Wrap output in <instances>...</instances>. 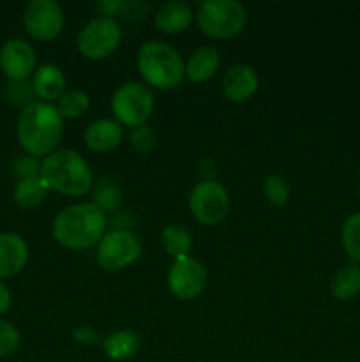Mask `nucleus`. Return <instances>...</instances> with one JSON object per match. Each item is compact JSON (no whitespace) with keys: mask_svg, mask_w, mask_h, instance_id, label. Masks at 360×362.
I'll return each instance as SVG.
<instances>
[{"mask_svg":"<svg viewBox=\"0 0 360 362\" xmlns=\"http://www.w3.org/2000/svg\"><path fill=\"white\" fill-rule=\"evenodd\" d=\"M260 85V78L254 67L247 64H236L229 67L222 76L221 90L228 101L244 103L253 98Z\"/></svg>","mask_w":360,"mask_h":362,"instance_id":"nucleus-13","label":"nucleus"},{"mask_svg":"<svg viewBox=\"0 0 360 362\" xmlns=\"http://www.w3.org/2000/svg\"><path fill=\"white\" fill-rule=\"evenodd\" d=\"M155 108V95L150 87L141 81H127L120 85L112 98V112L120 126L140 127L147 124Z\"/></svg>","mask_w":360,"mask_h":362,"instance_id":"nucleus-6","label":"nucleus"},{"mask_svg":"<svg viewBox=\"0 0 360 362\" xmlns=\"http://www.w3.org/2000/svg\"><path fill=\"white\" fill-rule=\"evenodd\" d=\"M193 20V7L182 0H169L161 4L154 14L155 27L164 34H180L191 27Z\"/></svg>","mask_w":360,"mask_h":362,"instance_id":"nucleus-16","label":"nucleus"},{"mask_svg":"<svg viewBox=\"0 0 360 362\" xmlns=\"http://www.w3.org/2000/svg\"><path fill=\"white\" fill-rule=\"evenodd\" d=\"M161 244L166 255H169L173 260H180V258L189 257L193 250V237L184 226L168 225L161 232Z\"/></svg>","mask_w":360,"mask_h":362,"instance_id":"nucleus-21","label":"nucleus"},{"mask_svg":"<svg viewBox=\"0 0 360 362\" xmlns=\"http://www.w3.org/2000/svg\"><path fill=\"white\" fill-rule=\"evenodd\" d=\"M189 211L201 225H219L229 212L228 191L215 179L201 180L189 193Z\"/></svg>","mask_w":360,"mask_h":362,"instance_id":"nucleus-9","label":"nucleus"},{"mask_svg":"<svg viewBox=\"0 0 360 362\" xmlns=\"http://www.w3.org/2000/svg\"><path fill=\"white\" fill-rule=\"evenodd\" d=\"M263 194L272 205L282 207L289 200V186L281 175H268L263 180Z\"/></svg>","mask_w":360,"mask_h":362,"instance_id":"nucleus-26","label":"nucleus"},{"mask_svg":"<svg viewBox=\"0 0 360 362\" xmlns=\"http://www.w3.org/2000/svg\"><path fill=\"white\" fill-rule=\"evenodd\" d=\"M194 18L208 37L232 39L246 28L247 11L236 0H205L198 6Z\"/></svg>","mask_w":360,"mask_h":362,"instance_id":"nucleus-5","label":"nucleus"},{"mask_svg":"<svg viewBox=\"0 0 360 362\" xmlns=\"http://www.w3.org/2000/svg\"><path fill=\"white\" fill-rule=\"evenodd\" d=\"M108 219L94 202H81L62 209L53 219L52 232L56 243L71 251L97 246L106 233Z\"/></svg>","mask_w":360,"mask_h":362,"instance_id":"nucleus-2","label":"nucleus"},{"mask_svg":"<svg viewBox=\"0 0 360 362\" xmlns=\"http://www.w3.org/2000/svg\"><path fill=\"white\" fill-rule=\"evenodd\" d=\"M11 303H13V297H11V290L0 281V315L7 313L11 308Z\"/></svg>","mask_w":360,"mask_h":362,"instance_id":"nucleus-32","label":"nucleus"},{"mask_svg":"<svg viewBox=\"0 0 360 362\" xmlns=\"http://www.w3.org/2000/svg\"><path fill=\"white\" fill-rule=\"evenodd\" d=\"M221 67V55L214 46H201L194 49L186 62V76L193 83L210 80Z\"/></svg>","mask_w":360,"mask_h":362,"instance_id":"nucleus-18","label":"nucleus"},{"mask_svg":"<svg viewBox=\"0 0 360 362\" xmlns=\"http://www.w3.org/2000/svg\"><path fill=\"white\" fill-rule=\"evenodd\" d=\"M330 293L334 299L352 300L360 293V265L352 264L339 269L330 279Z\"/></svg>","mask_w":360,"mask_h":362,"instance_id":"nucleus-20","label":"nucleus"},{"mask_svg":"<svg viewBox=\"0 0 360 362\" xmlns=\"http://www.w3.org/2000/svg\"><path fill=\"white\" fill-rule=\"evenodd\" d=\"M94 204L101 209L102 212H113L122 204V191L115 184L101 182L94 191Z\"/></svg>","mask_w":360,"mask_h":362,"instance_id":"nucleus-25","label":"nucleus"},{"mask_svg":"<svg viewBox=\"0 0 360 362\" xmlns=\"http://www.w3.org/2000/svg\"><path fill=\"white\" fill-rule=\"evenodd\" d=\"M207 269L201 262L186 257L175 260L168 271V288L176 299L194 300L207 286Z\"/></svg>","mask_w":360,"mask_h":362,"instance_id":"nucleus-11","label":"nucleus"},{"mask_svg":"<svg viewBox=\"0 0 360 362\" xmlns=\"http://www.w3.org/2000/svg\"><path fill=\"white\" fill-rule=\"evenodd\" d=\"M342 250L352 264L360 265V212L348 216L341 230Z\"/></svg>","mask_w":360,"mask_h":362,"instance_id":"nucleus-23","label":"nucleus"},{"mask_svg":"<svg viewBox=\"0 0 360 362\" xmlns=\"http://www.w3.org/2000/svg\"><path fill=\"white\" fill-rule=\"evenodd\" d=\"M67 80L64 71L55 64H44L37 67L32 76V88L34 94L41 99L42 103L59 101L67 90Z\"/></svg>","mask_w":360,"mask_h":362,"instance_id":"nucleus-17","label":"nucleus"},{"mask_svg":"<svg viewBox=\"0 0 360 362\" xmlns=\"http://www.w3.org/2000/svg\"><path fill=\"white\" fill-rule=\"evenodd\" d=\"M85 145L94 152H112L124 140V126L115 119H97L85 127Z\"/></svg>","mask_w":360,"mask_h":362,"instance_id":"nucleus-14","label":"nucleus"},{"mask_svg":"<svg viewBox=\"0 0 360 362\" xmlns=\"http://www.w3.org/2000/svg\"><path fill=\"white\" fill-rule=\"evenodd\" d=\"M136 66L145 85L159 90H173L186 78L182 57L164 41L145 42L136 55Z\"/></svg>","mask_w":360,"mask_h":362,"instance_id":"nucleus-4","label":"nucleus"},{"mask_svg":"<svg viewBox=\"0 0 360 362\" xmlns=\"http://www.w3.org/2000/svg\"><path fill=\"white\" fill-rule=\"evenodd\" d=\"M56 108L64 119H80L90 108V98L87 92L80 90V88H71L59 99Z\"/></svg>","mask_w":360,"mask_h":362,"instance_id":"nucleus-24","label":"nucleus"},{"mask_svg":"<svg viewBox=\"0 0 360 362\" xmlns=\"http://www.w3.org/2000/svg\"><path fill=\"white\" fill-rule=\"evenodd\" d=\"M14 172L21 179H32V177H41V163L37 161V158H32V156H23L16 161L14 165Z\"/></svg>","mask_w":360,"mask_h":362,"instance_id":"nucleus-30","label":"nucleus"},{"mask_svg":"<svg viewBox=\"0 0 360 362\" xmlns=\"http://www.w3.org/2000/svg\"><path fill=\"white\" fill-rule=\"evenodd\" d=\"M64 21V9L55 0H32L25 7V30L35 41H53L59 37Z\"/></svg>","mask_w":360,"mask_h":362,"instance_id":"nucleus-10","label":"nucleus"},{"mask_svg":"<svg viewBox=\"0 0 360 362\" xmlns=\"http://www.w3.org/2000/svg\"><path fill=\"white\" fill-rule=\"evenodd\" d=\"M28 262V246L18 233H0V279L16 276Z\"/></svg>","mask_w":360,"mask_h":362,"instance_id":"nucleus-15","label":"nucleus"},{"mask_svg":"<svg viewBox=\"0 0 360 362\" xmlns=\"http://www.w3.org/2000/svg\"><path fill=\"white\" fill-rule=\"evenodd\" d=\"M41 179L49 191L66 197H85L94 186L88 163L73 148H60L46 156L41 163Z\"/></svg>","mask_w":360,"mask_h":362,"instance_id":"nucleus-3","label":"nucleus"},{"mask_svg":"<svg viewBox=\"0 0 360 362\" xmlns=\"http://www.w3.org/2000/svg\"><path fill=\"white\" fill-rule=\"evenodd\" d=\"M141 251L143 246L136 233L127 228H115L106 232L97 244L95 260L104 271L116 272L140 260Z\"/></svg>","mask_w":360,"mask_h":362,"instance_id":"nucleus-7","label":"nucleus"},{"mask_svg":"<svg viewBox=\"0 0 360 362\" xmlns=\"http://www.w3.org/2000/svg\"><path fill=\"white\" fill-rule=\"evenodd\" d=\"M34 88H32V83L25 81H9L7 83V98L9 101H13L14 105H25L28 106L34 98Z\"/></svg>","mask_w":360,"mask_h":362,"instance_id":"nucleus-29","label":"nucleus"},{"mask_svg":"<svg viewBox=\"0 0 360 362\" xmlns=\"http://www.w3.org/2000/svg\"><path fill=\"white\" fill-rule=\"evenodd\" d=\"M35 49L23 39H9L0 49V67L11 81H25L35 73Z\"/></svg>","mask_w":360,"mask_h":362,"instance_id":"nucleus-12","label":"nucleus"},{"mask_svg":"<svg viewBox=\"0 0 360 362\" xmlns=\"http://www.w3.org/2000/svg\"><path fill=\"white\" fill-rule=\"evenodd\" d=\"M16 134L23 151L32 158L53 154L64 136V117L52 103L34 101L23 106L16 124Z\"/></svg>","mask_w":360,"mask_h":362,"instance_id":"nucleus-1","label":"nucleus"},{"mask_svg":"<svg viewBox=\"0 0 360 362\" xmlns=\"http://www.w3.org/2000/svg\"><path fill=\"white\" fill-rule=\"evenodd\" d=\"M122 41V28L113 18L99 16L88 21L78 34V52L88 60L112 57Z\"/></svg>","mask_w":360,"mask_h":362,"instance_id":"nucleus-8","label":"nucleus"},{"mask_svg":"<svg viewBox=\"0 0 360 362\" xmlns=\"http://www.w3.org/2000/svg\"><path fill=\"white\" fill-rule=\"evenodd\" d=\"M48 191V186L41 177H32V179L18 180L13 198L21 209H35L46 200Z\"/></svg>","mask_w":360,"mask_h":362,"instance_id":"nucleus-22","label":"nucleus"},{"mask_svg":"<svg viewBox=\"0 0 360 362\" xmlns=\"http://www.w3.org/2000/svg\"><path fill=\"white\" fill-rule=\"evenodd\" d=\"M129 140L134 152H138V154H148L155 145V134L154 131L145 124V126L134 127Z\"/></svg>","mask_w":360,"mask_h":362,"instance_id":"nucleus-28","label":"nucleus"},{"mask_svg":"<svg viewBox=\"0 0 360 362\" xmlns=\"http://www.w3.org/2000/svg\"><path fill=\"white\" fill-rule=\"evenodd\" d=\"M20 346V332L11 322L0 320V357L14 354Z\"/></svg>","mask_w":360,"mask_h":362,"instance_id":"nucleus-27","label":"nucleus"},{"mask_svg":"<svg viewBox=\"0 0 360 362\" xmlns=\"http://www.w3.org/2000/svg\"><path fill=\"white\" fill-rule=\"evenodd\" d=\"M141 346L140 334L131 329H120V331L112 332L102 339V350L106 357L115 362H124L133 359Z\"/></svg>","mask_w":360,"mask_h":362,"instance_id":"nucleus-19","label":"nucleus"},{"mask_svg":"<svg viewBox=\"0 0 360 362\" xmlns=\"http://www.w3.org/2000/svg\"><path fill=\"white\" fill-rule=\"evenodd\" d=\"M73 339L78 345L94 346L101 341V336H99V332L95 329L88 327V325H81V327H76L73 331Z\"/></svg>","mask_w":360,"mask_h":362,"instance_id":"nucleus-31","label":"nucleus"}]
</instances>
